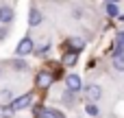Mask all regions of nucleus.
Listing matches in <instances>:
<instances>
[{
	"instance_id": "2",
	"label": "nucleus",
	"mask_w": 124,
	"mask_h": 118,
	"mask_svg": "<svg viewBox=\"0 0 124 118\" xmlns=\"http://www.w3.org/2000/svg\"><path fill=\"white\" fill-rule=\"evenodd\" d=\"M31 103H33V96H31V94H24V96L15 99L9 107H11L13 112H17V109H26V107H31Z\"/></svg>"
},
{
	"instance_id": "7",
	"label": "nucleus",
	"mask_w": 124,
	"mask_h": 118,
	"mask_svg": "<svg viewBox=\"0 0 124 118\" xmlns=\"http://www.w3.org/2000/svg\"><path fill=\"white\" fill-rule=\"evenodd\" d=\"M28 24H31V26L41 24V13H39L37 9H31V13H28Z\"/></svg>"
},
{
	"instance_id": "16",
	"label": "nucleus",
	"mask_w": 124,
	"mask_h": 118,
	"mask_svg": "<svg viewBox=\"0 0 124 118\" xmlns=\"http://www.w3.org/2000/svg\"><path fill=\"white\" fill-rule=\"evenodd\" d=\"M13 66H15V68H20V70H24V68H26V64H24V61H13Z\"/></svg>"
},
{
	"instance_id": "13",
	"label": "nucleus",
	"mask_w": 124,
	"mask_h": 118,
	"mask_svg": "<svg viewBox=\"0 0 124 118\" xmlns=\"http://www.w3.org/2000/svg\"><path fill=\"white\" fill-rule=\"evenodd\" d=\"M116 48H120V50L124 48V31H120L118 37H116Z\"/></svg>"
},
{
	"instance_id": "8",
	"label": "nucleus",
	"mask_w": 124,
	"mask_h": 118,
	"mask_svg": "<svg viewBox=\"0 0 124 118\" xmlns=\"http://www.w3.org/2000/svg\"><path fill=\"white\" fill-rule=\"evenodd\" d=\"M76 61H78V53H76V50H68L65 57H63V64H65V66H74Z\"/></svg>"
},
{
	"instance_id": "6",
	"label": "nucleus",
	"mask_w": 124,
	"mask_h": 118,
	"mask_svg": "<svg viewBox=\"0 0 124 118\" xmlns=\"http://www.w3.org/2000/svg\"><path fill=\"white\" fill-rule=\"evenodd\" d=\"M11 20H13V9L11 7H0V22L9 24Z\"/></svg>"
},
{
	"instance_id": "4",
	"label": "nucleus",
	"mask_w": 124,
	"mask_h": 118,
	"mask_svg": "<svg viewBox=\"0 0 124 118\" xmlns=\"http://www.w3.org/2000/svg\"><path fill=\"white\" fill-rule=\"evenodd\" d=\"M52 74L50 72H46V70H41L39 74H37V88H41V90H46V88H50L52 85Z\"/></svg>"
},
{
	"instance_id": "3",
	"label": "nucleus",
	"mask_w": 124,
	"mask_h": 118,
	"mask_svg": "<svg viewBox=\"0 0 124 118\" xmlns=\"http://www.w3.org/2000/svg\"><path fill=\"white\" fill-rule=\"evenodd\" d=\"M65 85H68L70 92H78V90H83V81H81L78 74H68V77H65Z\"/></svg>"
},
{
	"instance_id": "15",
	"label": "nucleus",
	"mask_w": 124,
	"mask_h": 118,
	"mask_svg": "<svg viewBox=\"0 0 124 118\" xmlns=\"http://www.w3.org/2000/svg\"><path fill=\"white\" fill-rule=\"evenodd\" d=\"M72 46H74V48H83V39H81V37H74V39H72Z\"/></svg>"
},
{
	"instance_id": "9",
	"label": "nucleus",
	"mask_w": 124,
	"mask_h": 118,
	"mask_svg": "<svg viewBox=\"0 0 124 118\" xmlns=\"http://www.w3.org/2000/svg\"><path fill=\"white\" fill-rule=\"evenodd\" d=\"M113 68H116L118 72H124V53L118 55V57H113Z\"/></svg>"
},
{
	"instance_id": "1",
	"label": "nucleus",
	"mask_w": 124,
	"mask_h": 118,
	"mask_svg": "<svg viewBox=\"0 0 124 118\" xmlns=\"http://www.w3.org/2000/svg\"><path fill=\"white\" fill-rule=\"evenodd\" d=\"M33 39L31 37H22L20 39V44H17V48H15V55L17 57H26V55H31L33 53Z\"/></svg>"
},
{
	"instance_id": "14",
	"label": "nucleus",
	"mask_w": 124,
	"mask_h": 118,
	"mask_svg": "<svg viewBox=\"0 0 124 118\" xmlns=\"http://www.w3.org/2000/svg\"><path fill=\"white\" fill-rule=\"evenodd\" d=\"M0 116L2 118H13V109L11 107H0Z\"/></svg>"
},
{
	"instance_id": "18",
	"label": "nucleus",
	"mask_w": 124,
	"mask_h": 118,
	"mask_svg": "<svg viewBox=\"0 0 124 118\" xmlns=\"http://www.w3.org/2000/svg\"><path fill=\"white\" fill-rule=\"evenodd\" d=\"M107 2H116V0H107Z\"/></svg>"
},
{
	"instance_id": "12",
	"label": "nucleus",
	"mask_w": 124,
	"mask_h": 118,
	"mask_svg": "<svg viewBox=\"0 0 124 118\" xmlns=\"http://www.w3.org/2000/svg\"><path fill=\"white\" fill-rule=\"evenodd\" d=\"M85 109H87V114H89V116H98V114H100V109L96 107V103H87V107H85Z\"/></svg>"
},
{
	"instance_id": "10",
	"label": "nucleus",
	"mask_w": 124,
	"mask_h": 118,
	"mask_svg": "<svg viewBox=\"0 0 124 118\" xmlns=\"http://www.w3.org/2000/svg\"><path fill=\"white\" fill-rule=\"evenodd\" d=\"M107 13H109L111 18H118V15H120V9H118V4H116V2H107Z\"/></svg>"
},
{
	"instance_id": "11",
	"label": "nucleus",
	"mask_w": 124,
	"mask_h": 118,
	"mask_svg": "<svg viewBox=\"0 0 124 118\" xmlns=\"http://www.w3.org/2000/svg\"><path fill=\"white\" fill-rule=\"evenodd\" d=\"M39 118H61V114L54 112V109H44V112L39 114Z\"/></svg>"
},
{
	"instance_id": "5",
	"label": "nucleus",
	"mask_w": 124,
	"mask_h": 118,
	"mask_svg": "<svg viewBox=\"0 0 124 118\" xmlns=\"http://www.w3.org/2000/svg\"><path fill=\"white\" fill-rule=\"evenodd\" d=\"M85 96H87V101H89V103H96V101L102 96V90H100L98 85H87V90H85Z\"/></svg>"
},
{
	"instance_id": "17",
	"label": "nucleus",
	"mask_w": 124,
	"mask_h": 118,
	"mask_svg": "<svg viewBox=\"0 0 124 118\" xmlns=\"http://www.w3.org/2000/svg\"><path fill=\"white\" fill-rule=\"evenodd\" d=\"M120 20H122V22H124V15H120Z\"/></svg>"
}]
</instances>
